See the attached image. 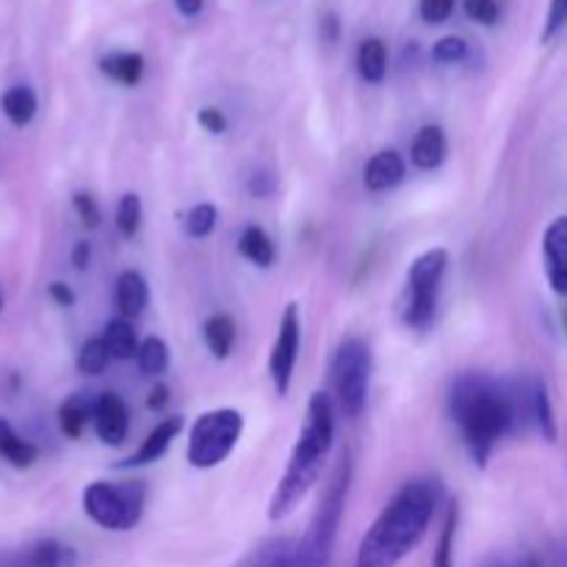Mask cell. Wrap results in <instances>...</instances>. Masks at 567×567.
Returning a JSON list of instances; mask_svg holds the SVG:
<instances>
[{
    "label": "cell",
    "instance_id": "obj_19",
    "mask_svg": "<svg viewBox=\"0 0 567 567\" xmlns=\"http://www.w3.org/2000/svg\"><path fill=\"white\" fill-rule=\"evenodd\" d=\"M0 457L11 468H31L39 457V449L33 443H28L22 435H17L9 421L0 419Z\"/></svg>",
    "mask_w": 567,
    "mask_h": 567
},
{
    "label": "cell",
    "instance_id": "obj_37",
    "mask_svg": "<svg viewBox=\"0 0 567 567\" xmlns=\"http://www.w3.org/2000/svg\"><path fill=\"white\" fill-rule=\"evenodd\" d=\"M275 188H277V177L271 175V172L258 169L252 172V177H249V194H252V197L266 199L275 194Z\"/></svg>",
    "mask_w": 567,
    "mask_h": 567
},
{
    "label": "cell",
    "instance_id": "obj_1",
    "mask_svg": "<svg viewBox=\"0 0 567 567\" xmlns=\"http://www.w3.org/2000/svg\"><path fill=\"white\" fill-rule=\"evenodd\" d=\"M449 413L463 432L465 449L485 468L493 449L520 421V393L482 371H468L452 382Z\"/></svg>",
    "mask_w": 567,
    "mask_h": 567
},
{
    "label": "cell",
    "instance_id": "obj_26",
    "mask_svg": "<svg viewBox=\"0 0 567 567\" xmlns=\"http://www.w3.org/2000/svg\"><path fill=\"white\" fill-rule=\"evenodd\" d=\"M100 70L122 86H136L144 75V59L138 53H111L100 61Z\"/></svg>",
    "mask_w": 567,
    "mask_h": 567
},
{
    "label": "cell",
    "instance_id": "obj_39",
    "mask_svg": "<svg viewBox=\"0 0 567 567\" xmlns=\"http://www.w3.org/2000/svg\"><path fill=\"white\" fill-rule=\"evenodd\" d=\"M197 122H199V127H203V131L214 133V136H221V133L227 131V116L221 114L219 109H203V111H199Z\"/></svg>",
    "mask_w": 567,
    "mask_h": 567
},
{
    "label": "cell",
    "instance_id": "obj_30",
    "mask_svg": "<svg viewBox=\"0 0 567 567\" xmlns=\"http://www.w3.org/2000/svg\"><path fill=\"white\" fill-rule=\"evenodd\" d=\"M109 363H111V354L109 349H105L103 338H89V341L81 347V352H78V360H75L78 371L86 377L103 374V371L109 369Z\"/></svg>",
    "mask_w": 567,
    "mask_h": 567
},
{
    "label": "cell",
    "instance_id": "obj_34",
    "mask_svg": "<svg viewBox=\"0 0 567 567\" xmlns=\"http://www.w3.org/2000/svg\"><path fill=\"white\" fill-rule=\"evenodd\" d=\"M465 14L480 25H496L498 22V3L496 0H463Z\"/></svg>",
    "mask_w": 567,
    "mask_h": 567
},
{
    "label": "cell",
    "instance_id": "obj_40",
    "mask_svg": "<svg viewBox=\"0 0 567 567\" xmlns=\"http://www.w3.org/2000/svg\"><path fill=\"white\" fill-rule=\"evenodd\" d=\"M48 293L53 302H59V308H72L75 305V291L66 282H50Z\"/></svg>",
    "mask_w": 567,
    "mask_h": 567
},
{
    "label": "cell",
    "instance_id": "obj_13",
    "mask_svg": "<svg viewBox=\"0 0 567 567\" xmlns=\"http://www.w3.org/2000/svg\"><path fill=\"white\" fill-rule=\"evenodd\" d=\"M476 567H565V554L559 546H526L487 554Z\"/></svg>",
    "mask_w": 567,
    "mask_h": 567
},
{
    "label": "cell",
    "instance_id": "obj_3",
    "mask_svg": "<svg viewBox=\"0 0 567 567\" xmlns=\"http://www.w3.org/2000/svg\"><path fill=\"white\" fill-rule=\"evenodd\" d=\"M332 441H336V402H332L330 393L316 391L308 402V419H305V426L299 430L293 452L288 457L286 474L280 476L269 498L271 524L286 520L313 491L321 471H324Z\"/></svg>",
    "mask_w": 567,
    "mask_h": 567
},
{
    "label": "cell",
    "instance_id": "obj_11",
    "mask_svg": "<svg viewBox=\"0 0 567 567\" xmlns=\"http://www.w3.org/2000/svg\"><path fill=\"white\" fill-rule=\"evenodd\" d=\"M92 421L105 446H122L131 432V413L116 393H100L97 402L92 404Z\"/></svg>",
    "mask_w": 567,
    "mask_h": 567
},
{
    "label": "cell",
    "instance_id": "obj_33",
    "mask_svg": "<svg viewBox=\"0 0 567 567\" xmlns=\"http://www.w3.org/2000/svg\"><path fill=\"white\" fill-rule=\"evenodd\" d=\"M432 55L441 64H457V61H463L468 55V42L463 37H443L435 44V50H432Z\"/></svg>",
    "mask_w": 567,
    "mask_h": 567
},
{
    "label": "cell",
    "instance_id": "obj_5",
    "mask_svg": "<svg viewBox=\"0 0 567 567\" xmlns=\"http://www.w3.org/2000/svg\"><path fill=\"white\" fill-rule=\"evenodd\" d=\"M449 269V252L443 247L426 249L410 264L408 286H404L402 321L410 330H426L435 321L437 297H441L443 275Z\"/></svg>",
    "mask_w": 567,
    "mask_h": 567
},
{
    "label": "cell",
    "instance_id": "obj_23",
    "mask_svg": "<svg viewBox=\"0 0 567 567\" xmlns=\"http://www.w3.org/2000/svg\"><path fill=\"white\" fill-rule=\"evenodd\" d=\"M529 413L532 419L537 421L540 426L543 437L548 443H557V415H554V404H551V393H548V385L543 380L532 382V391H529Z\"/></svg>",
    "mask_w": 567,
    "mask_h": 567
},
{
    "label": "cell",
    "instance_id": "obj_36",
    "mask_svg": "<svg viewBox=\"0 0 567 567\" xmlns=\"http://www.w3.org/2000/svg\"><path fill=\"white\" fill-rule=\"evenodd\" d=\"M454 11V0H421V17H424L430 25L437 22H446Z\"/></svg>",
    "mask_w": 567,
    "mask_h": 567
},
{
    "label": "cell",
    "instance_id": "obj_28",
    "mask_svg": "<svg viewBox=\"0 0 567 567\" xmlns=\"http://www.w3.org/2000/svg\"><path fill=\"white\" fill-rule=\"evenodd\" d=\"M136 363L144 377H161L169 369V347L158 336H150L147 341L138 343Z\"/></svg>",
    "mask_w": 567,
    "mask_h": 567
},
{
    "label": "cell",
    "instance_id": "obj_9",
    "mask_svg": "<svg viewBox=\"0 0 567 567\" xmlns=\"http://www.w3.org/2000/svg\"><path fill=\"white\" fill-rule=\"evenodd\" d=\"M299 343H302V319H299V305L288 302L282 310L280 330H277L275 347L269 354V374L271 385H275L277 396H288L293 380V369H297Z\"/></svg>",
    "mask_w": 567,
    "mask_h": 567
},
{
    "label": "cell",
    "instance_id": "obj_7",
    "mask_svg": "<svg viewBox=\"0 0 567 567\" xmlns=\"http://www.w3.org/2000/svg\"><path fill=\"white\" fill-rule=\"evenodd\" d=\"M83 513L109 532H131L142 520V482H92L83 491Z\"/></svg>",
    "mask_w": 567,
    "mask_h": 567
},
{
    "label": "cell",
    "instance_id": "obj_24",
    "mask_svg": "<svg viewBox=\"0 0 567 567\" xmlns=\"http://www.w3.org/2000/svg\"><path fill=\"white\" fill-rule=\"evenodd\" d=\"M358 72L365 83H382L388 72V48L382 39L369 37L358 48Z\"/></svg>",
    "mask_w": 567,
    "mask_h": 567
},
{
    "label": "cell",
    "instance_id": "obj_8",
    "mask_svg": "<svg viewBox=\"0 0 567 567\" xmlns=\"http://www.w3.org/2000/svg\"><path fill=\"white\" fill-rule=\"evenodd\" d=\"M371 382V349L363 338H343L332 358V388L338 408L347 419H358L369 402Z\"/></svg>",
    "mask_w": 567,
    "mask_h": 567
},
{
    "label": "cell",
    "instance_id": "obj_29",
    "mask_svg": "<svg viewBox=\"0 0 567 567\" xmlns=\"http://www.w3.org/2000/svg\"><path fill=\"white\" fill-rule=\"evenodd\" d=\"M460 509L457 502H449L446 520H443L441 537H437V548L432 554V567H454V535H457Z\"/></svg>",
    "mask_w": 567,
    "mask_h": 567
},
{
    "label": "cell",
    "instance_id": "obj_15",
    "mask_svg": "<svg viewBox=\"0 0 567 567\" xmlns=\"http://www.w3.org/2000/svg\"><path fill=\"white\" fill-rule=\"evenodd\" d=\"M233 567H302V559L293 537H271Z\"/></svg>",
    "mask_w": 567,
    "mask_h": 567
},
{
    "label": "cell",
    "instance_id": "obj_20",
    "mask_svg": "<svg viewBox=\"0 0 567 567\" xmlns=\"http://www.w3.org/2000/svg\"><path fill=\"white\" fill-rule=\"evenodd\" d=\"M0 109H3L6 120L14 127L31 125L33 116H37V92L31 86H11L6 89L3 97H0Z\"/></svg>",
    "mask_w": 567,
    "mask_h": 567
},
{
    "label": "cell",
    "instance_id": "obj_4",
    "mask_svg": "<svg viewBox=\"0 0 567 567\" xmlns=\"http://www.w3.org/2000/svg\"><path fill=\"white\" fill-rule=\"evenodd\" d=\"M352 452H341V460H338L336 471H332L330 482H327L324 493H321L319 507H316L313 518H310L308 532H305L302 540H297L302 567H330L343 509H347L349 487H352Z\"/></svg>",
    "mask_w": 567,
    "mask_h": 567
},
{
    "label": "cell",
    "instance_id": "obj_14",
    "mask_svg": "<svg viewBox=\"0 0 567 567\" xmlns=\"http://www.w3.org/2000/svg\"><path fill=\"white\" fill-rule=\"evenodd\" d=\"M183 430V419L181 415H169V419L161 421L158 426H155L153 432L147 435V441L142 443V446L136 449V452L131 454L127 460H122V468H138V465H153L155 460L164 457L166 452H169L172 441H175L177 435H181Z\"/></svg>",
    "mask_w": 567,
    "mask_h": 567
},
{
    "label": "cell",
    "instance_id": "obj_31",
    "mask_svg": "<svg viewBox=\"0 0 567 567\" xmlns=\"http://www.w3.org/2000/svg\"><path fill=\"white\" fill-rule=\"evenodd\" d=\"M114 219H116V230H120L122 236L125 238L136 236L138 227H142V199H138V194L133 192L122 194Z\"/></svg>",
    "mask_w": 567,
    "mask_h": 567
},
{
    "label": "cell",
    "instance_id": "obj_41",
    "mask_svg": "<svg viewBox=\"0 0 567 567\" xmlns=\"http://www.w3.org/2000/svg\"><path fill=\"white\" fill-rule=\"evenodd\" d=\"M89 260H92V244L78 241L75 247H72V266H75L78 271H83L89 269Z\"/></svg>",
    "mask_w": 567,
    "mask_h": 567
},
{
    "label": "cell",
    "instance_id": "obj_2",
    "mask_svg": "<svg viewBox=\"0 0 567 567\" xmlns=\"http://www.w3.org/2000/svg\"><path fill=\"white\" fill-rule=\"evenodd\" d=\"M441 504V482L413 480L385 504L360 540L354 567H396L421 546Z\"/></svg>",
    "mask_w": 567,
    "mask_h": 567
},
{
    "label": "cell",
    "instance_id": "obj_21",
    "mask_svg": "<svg viewBox=\"0 0 567 567\" xmlns=\"http://www.w3.org/2000/svg\"><path fill=\"white\" fill-rule=\"evenodd\" d=\"M238 252H241L249 264L260 266V269H269L277 258L275 241H271L269 233L258 225L244 227L241 238H238Z\"/></svg>",
    "mask_w": 567,
    "mask_h": 567
},
{
    "label": "cell",
    "instance_id": "obj_38",
    "mask_svg": "<svg viewBox=\"0 0 567 567\" xmlns=\"http://www.w3.org/2000/svg\"><path fill=\"white\" fill-rule=\"evenodd\" d=\"M565 25V0H551V11H548V22L543 28V42H551Z\"/></svg>",
    "mask_w": 567,
    "mask_h": 567
},
{
    "label": "cell",
    "instance_id": "obj_42",
    "mask_svg": "<svg viewBox=\"0 0 567 567\" xmlns=\"http://www.w3.org/2000/svg\"><path fill=\"white\" fill-rule=\"evenodd\" d=\"M166 402H169V388H166V385H155L153 391H150L147 408L150 410H161Z\"/></svg>",
    "mask_w": 567,
    "mask_h": 567
},
{
    "label": "cell",
    "instance_id": "obj_10",
    "mask_svg": "<svg viewBox=\"0 0 567 567\" xmlns=\"http://www.w3.org/2000/svg\"><path fill=\"white\" fill-rule=\"evenodd\" d=\"M0 567H78V554L66 543L48 537L0 551Z\"/></svg>",
    "mask_w": 567,
    "mask_h": 567
},
{
    "label": "cell",
    "instance_id": "obj_32",
    "mask_svg": "<svg viewBox=\"0 0 567 567\" xmlns=\"http://www.w3.org/2000/svg\"><path fill=\"white\" fill-rule=\"evenodd\" d=\"M216 221H219V210L210 203H199L188 210L186 216V233L192 238H208L216 230Z\"/></svg>",
    "mask_w": 567,
    "mask_h": 567
},
{
    "label": "cell",
    "instance_id": "obj_22",
    "mask_svg": "<svg viewBox=\"0 0 567 567\" xmlns=\"http://www.w3.org/2000/svg\"><path fill=\"white\" fill-rule=\"evenodd\" d=\"M203 341L216 360L230 358L233 343H236V321L227 313L210 316L203 327Z\"/></svg>",
    "mask_w": 567,
    "mask_h": 567
},
{
    "label": "cell",
    "instance_id": "obj_45",
    "mask_svg": "<svg viewBox=\"0 0 567 567\" xmlns=\"http://www.w3.org/2000/svg\"><path fill=\"white\" fill-rule=\"evenodd\" d=\"M0 313H3V288H0Z\"/></svg>",
    "mask_w": 567,
    "mask_h": 567
},
{
    "label": "cell",
    "instance_id": "obj_16",
    "mask_svg": "<svg viewBox=\"0 0 567 567\" xmlns=\"http://www.w3.org/2000/svg\"><path fill=\"white\" fill-rule=\"evenodd\" d=\"M404 172H408V166H404L402 155H399L396 150H382V153H377L374 158L365 164V188L377 194L391 192V188H396L399 183L404 181Z\"/></svg>",
    "mask_w": 567,
    "mask_h": 567
},
{
    "label": "cell",
    "instance_id": "obj_18",
    "mask_svg": "<svg viewBox=\"0 0 567 567\" xmlns=\"http://www.w3.org/2000/svg\"><path fill=\"white\" fill-rule=\"evenodd\" d=\"M114 302L116 308H120L122 319H136V316L144 313V308H147L150 302V288H147V280H144L138 271H122L120 277H116V291H114Z\"/></svg>",
    "mask_w": 567,
    "mask_h": 567
},
{
    "label": "cell",
    "instance_id": "obj_12",
    "mask_svg": "<svg viewBox=\"0 0 567 567\" xmlns=\"http://www.w3.org/2000/svg\"><path fill=\"white\" fill-rule=\"evenodd\" d=\"M543 260H546V277L554 293H567V219L557 216L543 233Z\"/></svg>",
    "mask_w": 567,
    "mask_h": 567
},
{
    "label": "cell",
    "instance_id": "obj_43",
    "mask_svg": "<svg viewBox=\"0 0 567 567\" xmlns=\"http://www.w3.org/2000/svg\"><path fill=\"white\" fill-rule=\"evenodd\" d=\"M175 6L183 17H194L203 11V0H175Z\"/></svg>",
    "mask_w": 567,
    "mask_h": 567
},
{
    "label": "cell",
    "instance_id": "obj_44",
    "mask_svg": "<svg viewBox=\"0 0 567 567\" xmlns=\"http://www.w3.org/2000/svg\"><path fill=\"white\" fill-rule=\"evenodd\" d=\"M324 28H327V39H330V42H336V39H338V20H336V14H327L324 17Z\"/></svg>",
    "mask_w": 567,
    "mask_h": 567
},
{
    "label": "cell",
    "instance_id": "obj_17",
    "mask_svg": "<svg viewBox=\"0 0 567 567\" xmlns=\"http://www.w3.org/2000/svg\"><path fill=\"white\" fill-rule=\"evenodd\" d=\"M449 144L446 133L437 125H424L415 136L413 150H410V158H413V166L421 172H432L446 161Z\"/></svg>",
    "mask_w": 567,
    "mask_h": 567
},
{
    "label": "cell",
    "instance_id": "obj_25",
    "mask_svg": "<svg viewBox=\"0 0 567 567\" xmlns=\"http://www.w3.org/2000/svg\"><path fill=\"white\" fill-rule=\"evenodd\" d=\"M103 343L109 349L111 358L116 360H127V358H136V349H138V336H136V327L133 321L127 319H111L109 327L103 332Z\"/></svg>",
    "mask_w": 567,
    "mask_h": 567
},
{
    "label": "cell",
    "instance_id": "obj_27",
    "mask_svg": "<svg viewBox=\"0 0 567 567\" xmlns=\"http://www.w3.org/2000/svg\"><path fill=\"white\" fill-rule=\"evenodd\" d=\"M92 419V404L81 396V393H72L64 399V404L59 408V426L70 441H78L86 430V421Z\"/></svg>",
    "mask_w": 567,
    "mask_h": 567
},
{
    "label": "cell",
    "instance_id": "obj_6",
    "mask_svg": "<svg viewBox=\"0 0 567 567\" xmlns=\"http://www.w3.org/2000/svg\"><path fill=\"white\" fill-rule=\"evenodd\" d=\"M241 432L244 415L233 408L208 410V413L199 415L194 421L186 449L192 468L208 471L225 463L233 454V449L238 446V441H241Z\"/></svg>",
    "mask_w": 567,
    "mask_h": 567
},
{
    "label": "cell",
    "instance_id": "obj_35",
    "mask_svg": "<svg viewBox=\"0 0 567 567\" xmlns=\"http://www.w3.org/2000/svg\"><path fill=\"white\" fill-rule=\"evenodd\" d=\"M72 208H75V214L81 216L83 227H89V230H94V227L100 225V208H97V203H94L92 194L78 192L75 197H72Z\"/></svg>",
    "mask_w": 567,
    "mask_h": 567
}]
</instances>
